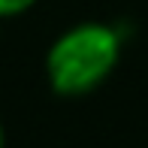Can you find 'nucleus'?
<instances>
[{
  "label": "nucleus",
  "instance_id": "obj_2",
  "mask_svg": "<svg viewBox=\"0 0 148 148\" xmlns=\"http://www.w3.org/2000/svg\"><path fill=\"white\" fill-rule=\"evenodd\" d=\"M36 0H0V18H12V15H21L27 12Z\"/></svg>",
  "mask_w": 148,
  "mask_h": 148
},
{
  "label": "nucleus",
  "instance_id": "obj_3",
  "mask_svg": "<svg viewBox=\"0 0 148 148\" xmlns=\"http://www.w3.org/2000/svg\"><path fill=\"white\" fill-rule=\"evenodd\" d=\"M0 148H3V127H0Z\"/></svg>",
  "mask_w": 148,
  "mask_h": 148
},
{
  "label": "nucleus",
  "instance_id": "obj_1",
  "mask_svg": "<svg viewBox=\"0 0 148 148\" xmlns=\"http://www.w3.org/2000/svg\"><path fill=\"white\" fill-rule=\"evenodd\" d=\"M121 58V36L106 24H76L49 49V82L64 97H82L109 79Z\"/></svg>",
  "mask_w": 148,
  "mask_h": 148
}]
</instances>
